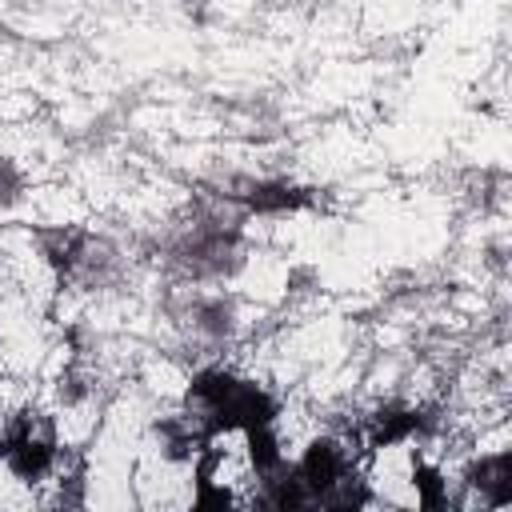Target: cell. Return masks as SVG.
<instances>
[{"instance_id":"cell-1","label":"cell","mask_w":512,"mask_h":512,"mask_svg":"<svg viewBox=\"0 0 512 512\" xmlns=\"http://www.w3.org/2000/svg\"><path fill=\"white\" fill-rule=\"evenodd\" d=\"M20 188H24V180H20L16 164L12 160H0V204H12L20 196Z\"/></svg>"}]
</instances>
